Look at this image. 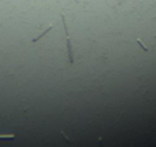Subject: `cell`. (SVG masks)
Masks as SVG:
<instances>
[{
  "label": "cell",
  "instance_id": "3",
  "mask_svg": "<svg viewBox=\"0 0 156 147\" xmlns=\"http://www.w3.org/2000/svg\"><path fill=\"white\" fill-rule=\"evenodd\" d=\"M137 43H138V44H140V47H141L142 50L145 51V52H148V47H145V45H144V43H142L141 40H140V39H137Z\"/></svg>",
  "mask_w": 156,
  "mask_h": 147
},
{
  "label": "cell",
  "instance_id": "2",
  "mask_svg": "<svg viewBox=\"0 0 156 147\" xmlns=\"http://www.w3.org/2000/svg\"><path fill=\"white\" fill-rule=\"evenodd\" d=\"M51 29H52V23H51V25H48V28H47V29H45V30H44V32H43V33H41V34H40V36L34 37V39H33V40H32V43H36V41H38V40H40V39H41V37H44V36H45V34H47V33H48V32H49V30H51Z\"/></svg>",
  "mask_w": 156,
  "mask_h": 147
},
{
  "label": "cell",
  "instance_id": "4",
  "mask_svg": "<svg viewBox=\"0 0 156 147\" xmlns=\"http://www.w3.org/2000/svg\"><path fill=\"white\" fill-rule=\"evenodd\" d=\"M14 135H0V139H14Z\"/></svg>",
  "mask_w": 156,
  "mask_h": 147
},
{
  "label": "cell",
  "instance_id": "1",
  "mask_svg": "<svg viewBox=\"0 0 156 147\" xmlns=\"http://www.w3.org/2000/svg\"><path fill=\"white\" fill-rule=\"evenodd\" d=\"M62 22H63V26H64V32H66V44H67L68 62H70V63H73V62H74L73 47H71V40H70V36H68V29H67V23H66V18H64V15H63V14H62Z\"/></svg>",
  "mask_w": 156,
  "mask_h": 147
}]
</instances>
